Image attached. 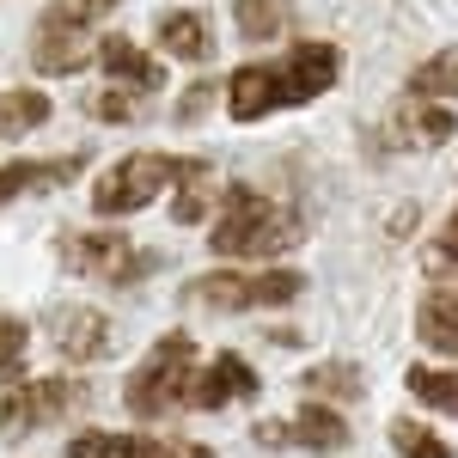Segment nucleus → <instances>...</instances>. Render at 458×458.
<instances>
[{"label": "nucleus", "instance_id": "nucleus-1", "mask_svg": "<svg viewBox=\"0 0 458 458\" xmlns=\"http://www.w3.org/2000/svg\"><path fill=\"white\" fill-rule=\"evenodd\" d=\"M336 80H343V43L300 37V43H287L282 55H263V62L233 68L226 86H220V105H226L233 123H269L282 110L318 105L324 92H336Z\"/></svg>", "mask_w": 458, "mask_h": 458}, {"label": "nucleus", "instance_id": "nucleus-2", "mask_svg": "<svg viewBox=\"0 0 458 458\" xmlns=\"http://www.w3.org/2000/svg\"><path fill=\"white\" fill-rule=\"evenodd\" d=\"M293 245H306V220L293 202L257 190V183H226L208 214V250L226 263H276Z\"/></svg>", "mask_w": 458, "mask_h": 458}, {"label": "nucleus", "instance_id": "nucleus-3", "mask_svg": "<svg viewBox=\"0 0 458 458\" xmlns=\"http://www.w3.org/2000/svg\"><path fill=\"white\" fill-rule=\"evenodd\" d=\"M214 177L208 153H165V147H141V153H123L116 165L92 177V214L98 220H129V214L153 208L159 196H172L183 183H202Z\"/></svg>", "mask_w": 458, "mask_h": 458}, {"label": "nucleus", "instance_id": "nucleus-4", "mask_svg": "<svg viewBox=\"0 0 458 458\" xmlns=\"http://www.w3.org/2000/svg\"><path fill=\"white\" fill-rule=\"evenodd\" d=\"M196 367L202 349L190 330H165L153 349L141 354V367L123 379V403L135 422H165V416H190V391H196Z\"/></svg>", "mask_w": 458, "mask_h": 458}, {"label": "nucleus", "instance_id": "nucleus-5", "mask_svg": "<svg viewBox=\"0 0 458 458\" xmlns=\"http://www.w3.org/2000/svg\"><path fill=\"white\" fill-rule=\"evenodd\" d=\"M55 263L98 287H141L147 276H159V250H147L116 220H105V226H62L55 233Z\"/></svg>", "mask_w": 458, "mask_h": 458}, {"label": "nucleus", "instance_id": "nucleus-6", "mask_svg": "<svg viewBox=\"0 0 458 458\" xmlns=\"http://www.w3.org/2000/svg\"><path fill=\"white\" fill-rule=\"evenodd\" d=\"M306 269H287V263H233V269H208L183 287L190 306H208V312H282L306 293Z\"/></svg>", "mask_w": 458, "mask_h": 458}, {"label": "nucleus", "instance_id": "nucleus-7", "mask_svg": "<svg viewBox=\"0 0 458 458\" xmlns=\"http://www.w3.org/2000/svg\"><path fill=\"white\" fill-rule=\"evenodd\" d=\"M80 403H86V386L68 379V373L19 379V386L0 391V440H31V434H43V428L68 422Z\"/></svg>", "mask_w": 458, "mask_h": 458}, {"label": "nucleus", "instance_id": "nucleus-8", "mask_svg": "<svg viewBox=\"0 0 458 458\" xmlns=\"http://www.w3.org/2000/svg\"><path fill=\"white\" fill-rule=\"evenodd\" d=\"M263 446H293V453H343L349 446V416L324 397H306L293 416H276V422L250 428Z\"/></svg>", "mask_w": 458, "mask_h": 458}, {"label": "nucleus", "instance_id": "nucleus-9", "mask_svg": "<svg viewBox=\"0 0 458 458\" xmlns=\"http://www.w3.org/2000/svg\"><path fill=\"white\" fill-rule=\"evenodd\" d=\"M68 458H220L183 434H141V428H86L68 440Z\"/></svg>", "mask_w": 458, "mask_h": 458}, {"label": "nucleus", "instance_id": "nucleus-10", "mask_svg": "<svg viewBox=\"0 0 458 458\" xmlns=\"http://www.w3.org/2000/svg\"><path fill=\"white\" fill-rule=\"evenodd\" d=\"M92 62H98V31H86V25H73V19L43 6V19H37V31H31V68L43 80H73Z\"/></svg>", "mask_w": 458, "mask_h": 458}, {"label": "nucleus", "instance_id": "nucleus-11", "mask_svg": "<svg viewBox=\"0 0 458 458\" xmlns=\"http://www.w3.org/2000/svg\"><path fill=\"white\" fill-rule=\"evenodd\" d=\"M49 343L62 360L73 367H92V360H105L116 349V330H110V318L98 306H80V300H62V306H49Z\"/></svg>", "mask_w": 458, "mask_h": 458}, {"label": "nucleus", "instance_id": "nucleus-12", "mask_svg": "<svg viewBox=\"0 0 458 458\" xmlns=\"http://www.w3.org/2000/svg\"><path fill=\"white\" fill-rule=\"evenodd\" d=\"M257 397V367H250L239 349H214L202 354V367H196V391H190V416H202V410H233V403H245Z\"/></svg>", "mask_w": 458, "mask_h": 458}, {"label": "nucleus", "instance_id": "nucleus-13", "mask_svg": "<svg viewBox=\"0 0 458 458\" xmlns=\"http://www.w3.org/2000/svg\"><path fill=\"white\" fill-rule=\"evenodd\" d=\"M92 68L105 73L110 86H129V92H165V55H153L147 43H135V37H123V31H110L98 37V62Z\"/></svg>", "mask_w": 458, "mask_h": 458}, {"label": "nucleus", "instance_id": "nucleus-14", "mask_svg": "<svg viewBox=\"0 0 458 458\" xmlns=\"http://www.w3.org/2000/svg\"><path fill=\"white\" fill-rule=\"evenodd\" d=\"M86 172V153H43V159H0V208L25 202L37 190H62Z\"/></svg>", "mask_w": 458, "mask_h": 458}, {"label": "nucleus", "instance_id": "nucleus-15", "mask_svg": "<svg viewBox=\"0 0 458 458\" xmlns=\"http://www.w3.org/2000/svg\"><path fill=\"white\" fill-rule=\"evenodd\" d=\"M153 37H159V55H165V62H190V68L214 62V19L202 6H172V13H159V19H153Z\"/></svg>", "mask_w": 458, "mask_h": 458}, {"label": "nucleus", "instance_id": "nucleus-16", "mask_svg": "<svg viewBox=\"0 0 458 458\" xmlns=\"http://www.w3.org/2000/svg\"><path fill=\"white\" fill-rule=\"evenodd\" d=\"M391 135H397V147H446L458 135V105L410 98V92H403V105L391 116Z\"/></svg>", "mask_w": 458, "mask_h": 458}, {"label": "nucleus", "instance_id": "nucleus-17", "mask_svg": "<svg viewBox=\"0 0 458 458\" xmlns=\"http://www.w3.org/2000/svg\"><path fill=\"white\" fill-rule=\"evenodd\" d=\"M416 343L434 354H458V282L422 293V306H416Z\"/></svg>", "mask_w": 458, "mask_h": 458}, {"label": "nucleus", "instance_id": "nucleus-18", "mask_svg": "<svg viewBox=\"0 0 458 458\" xmlns=\"http://www.w3.org/2000/svg\"><path fill=\"white\" fill-rule=\"evenodd\" d=\"M49 116H55L49 92H37V86H6V92H0V141L37 135V129H43Z\"/></svg>", "mask_w": 458, "mask_h": 458}, {"label": "nucleus", "instance_id": "nucleus-19", "mask_svg": "<svg viewBox=\"0 0 458 458\" xmlns=\"http://www.w3.org/2000/svg\"><path fill=\"white\" fill-rule=\"evenodd\" d=\"M403 92H410V98H440V105H458V43H453V49H434L428 62H416V68H410V80H403Z\"/></svg>", "mask_w": 458, "mask_h": 458}, {"label": "nucleus", "instance_id": "nucleus-20", "mask_svg": "<svg viewBox=\"0 0 458 458\" xmlns=\"http://www.w3.org/2000/svg\"><path fill=\"white\" fill-rule=\"evenodd\" d=\"M233 25L245 43H276L293 31V6L287 0H233Z\"/></svg>", "mask_w": 458, "mask_h": 458}, {"label": "nucleus", "instance_id": "nucleus-21", "mask_svg": "<svg viewBox=\"0 0 458 458\" xmlns=\"http://www.w3.org/2000/svg\"><path fill=\"white\" fill-rule=\"evenodd\" d=\"M300 391L306 397H324V403H360L367 397V386H360V367H349V360H330V367H312L306 379H300Z\"/></svg>", "mask_w": 458, "mask_h": 458}, {"label": "nucleus", "instance_id": "nucleus-22", "mask_svg": "<svg viewBox=\"0 0 458 458\" xmlns=\"http://www.w3.org/2000/svg\"><path fill=\"white\" fill-rule=\"evenodd\" d=\"M403 386H410V397H416L422 410L458 416V367H410Z\"/></svg>", "mask_w": 458, "mask_h": 458}, {"label": "nucleus", "instance_id": "nucleus-23", "mask_svg": "<svg viewBox=\"0 0 458 458\" xmlns=\"http://www.w3.org/2000/svg\"><path fill=\"white\" fill-rule=\"evenodd\" d=\"M386 434H391V453L397 458H458L446 434H434L428 422H410V416H397Z\"/></svg>", "mask_w": 458, "mask_h": 458}, {"label": "nucleus", "instance_id": "nucleus-24", "mask_svg": "<svg viewBox=\"0 0 458 458\" xmlns=\"http://www.w3.org/2000/svg\"><path fill=\"white\" fill-rule=\"evenodd\" d=\"M141 110H147V92L110 86V80H105V92H86V116H92V123H135Z\"/></svg>", "mask_w": 458, "mask_h": 458}, {"label": "nucleus", "instance_id": "nucleus-25", "mask_svg": "<svg viewBox=\"0 0 458 458\" xmlns=\"http://www.w3.org/2000/svg\"><path fill=\"white\" fill-rule=\"evenodd\" d=\"M31 354V324L19 312H0V379H13Z\"/></svg>", "mask_w": 458, "mask_h": 458}, {"label": "nucleus", "instance_id": "nucleus-26", "mask_svg": "<svg viewBox=\"0 0 458 458\" xmlns=\"http://www.w3.org/2000/svg\"><path fill=\"white\" fill-rule=\"evenodd\" d=\"M458 276V208L440 220V233H434V245H428V276Z\"/></svg>", "mask_w": 458, "mask_h": 458}, {"label": "nucleus", "instance_id": "nucleus-27", "mask_svg": "<svg viewBox=\"0 0 458 458\" xmlns=\"http://www.w3.org/2000/svg\"><path fill=\"white\" fill-rule=\"evenodd\" d=\"M214 196H208V177L202 183H183V190H172V220L177 226H196V220H208Z\"/></svg>", "mask_w": 458, "mask_h": 458}, {"label": "nucleus", "instance_id": "nucleus-28", "mask_svg": "<svg viewBox=\"0 0 458 458\" xmlns=\"http://www.w3.org/2000/svg\"><path fill=\"white\" fill-rule=\"evenodd\" d=\"M116 6H123V0H49V13H62V19L86 25V31H98V25H105Z\"/></svg>", "mask_w": 458, "mask_h": 458}, {"label": "nucleus", "instance_id": "nucleus-29", "mask_svg": "<svg viewBox=\"0 0 458 458\" xmlns=\"http://www.w3.org/2000/svg\"><path fill=\"white\" fill-rule=\"evenodd\" d=\"M214 92H220L214 80H196V86H183V98H177V123H196V116L214 105Z\"/></svg>", "mask_w": 458, "mask_h": 458}]
</instances>
